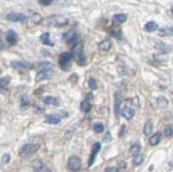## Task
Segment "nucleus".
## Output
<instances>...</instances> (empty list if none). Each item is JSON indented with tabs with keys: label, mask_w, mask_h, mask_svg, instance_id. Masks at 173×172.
I'll list each match as a JSON object with an SVG mask.
<instances>
[{
	"label": "nucleus",
	"mask_w": 173,
	"mask_h": 172,
	"mask_svg": "<svg viewBox=\"0 0 173 172\" xmlns=\"http://www.w3.org/2000/svg\"><path fill=\"white\" fill-rule=\"evenodd\" d=\"M39 144H24V146L21 147V149H20L19 151V156L22 158L27 157V156L33 154V153H35L36 151L39 149Z\"/></svg>",
	"instance_id": "obj_4"
},
{
	"label": "nucleus",
	"mask_w": 173,
	"mask_h": 172,
	"mask_svg": "<svg viewBox=\"0 0 173 172\" xmlns=\"http://www.w3.org/2000/svg\"><path fill=\"white\" fill-rule=\"evenodd\" d=\"M157 103H158V106L161 108H165L168 106V100L165 98V97H159L157 99Z\"/></svg>",
	"instance_id": "obj_32"
},
{
	"label": "nucleus",
	"mask_w": 173,
	"mask_h": 172,
	"mask_svg": "<svg viewBox=\"0 0 173 172\" xmlns=\"http://www.w3.org/2000/svg\"><path fill=\"white\" fill-rule=\"evenodd\" d=\"M10 77H3L0 78V94H3L8 90L9 84H10Z\"/></svg>",
	"instance_id": "obj_15"
},
{
	"label": "nucleus",
	"mask_w": 173,
	"mask_h": 172,
	"mask_svg": "<svg viewBox=\"0 0 173 172\" xmlns=\"http://www.w3.org/2000/svg\"><path fill=\"white\" fill-rule=\"evenodd\" d=\"M6 48V44L3 43V40L1 39V37H0V51L2 50V49Z\"/></svg>",
	"instance_id": "obj_41"
},
{
	"label": "nucleus",
	"mask_w": 173,
	"mask_h": 172,
	"mask_svg": "<svg viewBox=\"0 0 173 172\" xmlns=\"http://www.w3.org/2000/svg\"><path fill=\"white\" fill-rule=\"evenodd\" d=\"M29 104H30V100H29L27 97H24V98H21V102H20V106H21L22 108H26L29 106Z\"/></svg>",
	"instance_id": "obj_36"
},
{
	"label": "nucleus",
	"mask_w": 173,
	"mask_h": 172,
	"mask_svg": "<svg viewBox=\"0 0 173 172\" xmlns=\"http://www.w3.org/2000/svg\"><path fill=\"white\" fill-rule=\"evenodd\" d=\"M152 131H153V122H152V120H148L145 122V126H143V134L150 135Z\"/></svg>",
	"instance_id": "obj_23"
},
{
	"label": "nucleus",
	"mask_w": 173,
	"mask_h": 172,
	"mask_svg": "<svg viewBox=\"0 0 173 172\" xmlns=\"http://www.w3.org/2000/svg\"><path fill=\"white\" fill-rule=\"evenodd\" d=\"M115 98V114L116 116H119L121 112V103H122V94L121 92H116L114 95Z\"/></svg>",
	"instance_id": "obj_12"
},
{
	"label": "nucleus",
	"mask_w": 173,
	"mask_h": 172,
	"mask_svg": "<svg viewBox=\"0 0 173 172\" xmlns=\"http://www.w3.org/2000/svg\"><path fill=\"white\" fill-rule=\"evenodd\" d=\"M28 19H30V21L33 22V24H39L40 20H42V16L38 13L33 12L30 14V16H28Z\"/></svg>",
	"instance_id": "obj_26"
},
{
	"label": "nucleus",
	"mask_w": 173,
	"mask_h": 172,
	"mask_svg": "<svg viewBox=\"0 0 173 172\" xmlns=\"http://www.w3.org/2000/svg\"><path fill=\"white\" fill-rule=\"evenodd\" d=\"M142 162H143V156L140 155V154L135 156V157H134V159H133V164L135 165V166H139Z\"/></svg>",
	"instance_id": "obj_35"
},
{
	"label": "nucleus",
	"mask_w": 173,
	"mask_h": 172,
	"mask_svg": "<svg viewBox=\"0 0 173 172\" xmlns=\"http://www.w3.org/2000/svg\"><path fill=\"white\" fill-rule=\"evenodd\" d=\"M81 159H80L79 156L77 155H71L68 158L67 162V168L72 172H78L81 170Z\"/></svg>",
	"instance_id": "obj_5"
},
{
	"label": "nucleus",
	"mask_w": 173,
	"mask_h": 172,
	"mask_svg": "<svg viewBox=\"0 0 173 172\" xmlns=\"http://www.w3.org/2000/svg\"><path fill=\"white\" fill-rule=\"evenodd\" d=\"M6 20H10V21H14V22H24L28 19V16L26 14H22V13H9L6 16Z\"/></svg>",
	"instance_id": "obj_9"
},
{
	"label": "nucleus",
	"mask_w": 173,
	"mask_h": 172,
	"mask_svg": "<svg viewBox=\"0 0 173 172\" xmlns=\"http://www.w3.org/2000/svg\"><path fill=\"white\" fill-rule=\"evenodd\" d=\"M156 48H157V50L160 52L161 54H166V53H168V52H170V47L163 42H159L157 44V46H156Z\"/></svg>",
	"instance_id": "obj_22"
},
{
	"label": "nucleus",
	"mask_w": 173,
	"mask_h": 172,
	"mask_svg": "<svg viewBox=\"0 0 173 172\" xmlns=\"http://www.w3.org/2000/svg\"><path fill=\"white\" fill-rule=\"evenodd\" d=\"M161 139V133H155V134L153 135V136L150 137L149 139V144H151V146H156V144H158V142L160 141Z\"/></svg>",
	"instance_id": "obj_21"
},
{
	"label": "nucleus",
	"mask_w": 173,
	"mask_h": 172,
	"mask_svg": "<svg viewBox=\"0 0 173 172\" xmlns=\"http://www.w3.org/2000/svg\"><path fill=\"white\" fill-rule=\"evenodd\" d=\"M79 37H80L79 33L77 32L76 30H73V29H71V30H68L67 32H65L63 34L64 40H65L68 45H73V46L77 44V43H79L78 42Z\"/></svg>",
	"instance_id": "obj_7"
},
{
	"label": "nucleus",
	"mask_w": 173,
	"mask_h": 172,
	"mask_svg": "<svg viewBox=\"0 0 173 172\" xmlns=\"http://www.w3.org/2000/svg\"><path fill=\"white\" fill-rule=\"evenodd\" d=\"M39 39H40V42H42L44 45H46V46H54V43L52 42L51 38H50V33L49 32L43 33V34L40 35Z\"/></svg>",
	"instance_id": "obj_16"
},
{
	"label": "nucleus",
	"mask_w": 173,
	"mask_h": 172,
	"mask_svg": "<svg viewBox=\"0 0 173 172\" xmlns=\"http://www.w3.org/2000/svg\"><path fill=\"white\" fill-rule=\"evenodd\" d=\"M100 150H101V144H100V142H96V144H92V153H90V157H89V160H88V166L89 167L94 165L96 156H97L98 153L100 152Z\"/></svg>",
	"instance_id": "obj_11"
},
{
	"label": "nucleus",
	"mask_w": 173,
	"mask_h": 172,
	"mask_svg": "<svg viewBox=\"0 0 173 172\" xmlns=\"http://www.w3.org/2000/svg\"><path fill=\"white\" fill-rule=\"evenodd\" d=\"M43 102L46 104V105H55V106L60 105L58 99L54 98V97H52V96H47V97H45V98H43Z\"/></svg>",
	"instance_id": "obj_17"
},
{
	"label": "nucleus",
	"mask_w": 173,
	"mask_h": 172,
	"mask_svg": "<svg viewBox=\"0 0 173 172\" xmlns=\"http://www.w3.org/2000/svg\"><path fill=\"white\" fill-rule=\"evenodd\" d=\"M127 19V16L126 14H116L113 16V21L117 22V24H122V22H126Z\"/></svg>",
	"instance_id": "obj_24"
},
{
	"label": "nucleus",
	"mask_w": 173,
	"mask_h": 172,
	"mask_svg": "<svg viewBox=\"0 0 173 172\" xmlns=\"http://www.w3.org/2000/svg\"><path fill=\"white\" fill-rule=\"evenodd\" d=\"M61 120H62V118L58 115H48L46 119H45V121L49 124H58Z\"/></svg>",
	"instance_id": "obj_18"
},
{
	"label": "nucleus",
	"mask_w": 173,
	"mask_h": 172,
	"mask_svg": "<svg viewBox=\"0 0 173 172\" xmlns=\"http://www.w3.org/2000/svg\"><path fill=\"white\" fill-rule=\"evenodd\" d=\"M32 168L35 172H52L40 159H34L32 162Z\"/></svg>",
	"instance_id": "obj_10"
},
{
	"label": "nucleus",
	"mask_w": 173,
	"mask_h": 172,
	"mask_svg": "<svg viewBox=\"0 0 173 172\" xmlns=\"http://www.w3.org/2000/svg\"><path fill=\"white\" fill-rule=\"evenodd\" d=\"M106 172H119V169L116 168V167H110V168L106 169Z\"/></svg>",
	"instance_id": "obj_40"
},
{
	"label": "nucleus",
	"mask_w": 173,
	"mask_h": 172,
	"mask_svg": "<svg viewBox=\"0 0 173 172\" xmlns=\"http://www.w3.org/2000/svg\"><path fill=\"white\" fill-rule=\"evenodd\" d=\"M108 31H110V33L114 36V37L118 38V39H121L122 38L121 30H119V29H115V27H111V28L108 29Z\"/></svg>",
	"instance_id": "obj_28"
},
{
	"label": "nucleus",
	"mask_w": 173,
	"mask_h": 172,
	"mask_svg": "<svg viewBox=\"0 0 173 172\" xmlns=\"http://www.w3.org/2000/svg\"><path fill=\"white\" fill-rule=\"evenodd\" d=\"M80 106H81V110L83 113H89L90 110H92V105H90V103L88 102L87 100H83L81 102V104H80Z\"/></svg>",
	"instance_id": "obj_27"
},
{
	"label": "nucleus",
	"mask_w": 173,
	"mask_h": 172,
	"mask_svg": "<svg viewBox=\"0 0 173 172\" xmlns=\"http://www.w3.org/2000/svg\"><path fill=\"white\" fill-rule=\"evenodd\" d=\"M51 3H52L51 0H38V4H40L43 6H48Z\"/></svg>",
	"instance_id": "obj_37"
},
{
	"label": "nucleus",
	"mask_w": 173,
	"mask_h": 172,
	"mask_svg": "<svg viewBox=\"0 0 173 172\" xmlns=\"http://www.w3.org/2000/svg\"><path fill=\"white\" fill-rule=\"evenodd\" d=\"M120 114H121L126 120H131V119L134 117V115H135V110L130 107V106H124V107L121 108Z\"/></svg>",
	"instance_id": "obj_14"
},
{
	"label": "nucleus",
	"mask_w": 173,
	"mask_h": 172,
	"mask_svg": "<svg viewBox=\"0 0 173 172\" xmlns=\"http://www.w3.org/2000/svg\"><path fill=\"white\" fill-rule=\"evenodd\" d=\"M73 58L72 54L70 52H63L61 53L60 58H58V64L63 70H69L71 67V61Z\"/></svg>",
	"instance_id": "obj_3"
},
{
	"label": "nucleus",
	"mask_w": 173,
	"mask_h": 172,
	"mask_svg": "<svg viewBox=\"0 0 173 172\" xmlns=\"http://www.w3.org/2000/svg\"><path fill=\"white\" fill-rule=\"evenodd\" d=\"M38 68L40 70H48V69H51L52 68V64L50 62H40L38 64Z\"/></svg>",
	"instance_id": "obj_30"
},
{
	"label": "nucleus",
	"mask_w": 173,
	"mask_h": 172,
	"mask_svg": "<svg viewBox=\"0 0 173 172\" xmlns=\"http://www.w3.org/2000/svg\"><path fill=\"white\" fill-rule=\"evenodd\" d=\"M54 77V71L52 69H48V70H40L37 72L35 77V81L36 82H40V81L44 80H50Z\"/></svg>",
	"instance_id": "obj_8"
},
{
	"label": "nucleus",
	"mask_w": 173,
	"mask_h": 172,
	"mask_svg": "<svg viewBox=\"0 0 173 172\" xmlns=\"http://www.w3.org/2000/svg\"><path fill=\"white\" fill-rule=\"evenodd\" d=\"M47 24L51 27L61 28V27H64L68 24V18L63 15H52L47 18Z\"/></svg>",
	"instance_id": "obj_2"
},
{
	"label": "nucleus",
	"mask_w": 173,
	"mask_h": 172,
	"mask_svg": "<svg viewBox=\"0 0 173 172\" xmlns=\"http://www.w3.org/2000/svg\"><path fill=\"white\" fill-rule=\"evenodd\" d=\"M73 58L79 63V64H85L86 62V58L85 54L83 53V45L82 43H77L74 46H72V52H71Z\"/></svg>",
	"instance_id": "obj_1"
},
{
	"label": "nucleus",
	"mask_w": 173,
	"mask_h": 172,
	"mask_svg": "<svg viewBox=\"0 0 173 172\" xmlns=\"http://www.w3.org/2000/svg\"><path fill=\"white\" fill-rule=\"evenodd\" d=\"M98 47H99V49L101 51H108L111 48V43L110 40L105 39V40H102L101 43H99V45H98Z\"/></svg>",
	"instance_id": "obj_20"
},
{
	"label": "nucleus",
	"mask_w": 173,
	"mask_h": 172,
	"mask_svg": "<svg viewBox=\"0 0 173 172\" xmlns=\"http://www.w3.org/2000/svg\"><path fill=\"white\" fill-rule=\"evenodd\" d=\"M92 130H94L96 133H102L104 131V124L101 123V122L95 123L94 126H92Z\"/></svg>",
	"instance_id": "obj_31"
},
{
	"label": "nucleus",
	"mask_w": 173,
	"mask_h": 172,
	"mask_svg": "<svg viewBox=\"0 0 173 172\" xmlns=\"http://www.w3.org/2000/svg\"><path fill=\"white\" fill-rule=\"evenodd\" d=\"M140 150H141V147H140L139 144H134L133 146L130 148V153H131L132 155L134 156H137L138 154H139Z\"/></svg>",
	"instance_id": "obj_29"
},
{
	"label": "nucleus",
	"mask_w": 173,
	"mask_h": 172,
	"mask_svg": "<svg viewBox=\"0 0 173 172\" xmlns=\"http://www.w3.org/2000/svg\"><path fill=\"white\" fill-rule=\"evenodd\" d=\"M145 29L148 32H153V31H156L158 29V24L155 21H149L145 24Z\"/></svg>",
	"instance_id": "obj_25"
},
{
	"label": "nucleus",
	"mask_w": 173,
	"mask_h": 172,
	"mask_svg": "<svg viewBox=\"0 0 173 172\" xmlns=\"http://www.w3.org/2000/svg\"><path fill=\"white\" fill-rule=\"evenodd\" d=\"M6 42H8V44L11 45V46L16 45L18 42V34L14 30H9L6 34Z\"/></svg>",
	"instance_id": "obj_13"
},
{
	"label": "nucleus",
	"mask_w": 173,
	"mask_h": 172,
	"mask_svg": "<svg viewBox=\"0 0 173 172\" xmlns=\"http://www.w3.org/2000/svg\"><path fill=\"white\" fill-rule=\"evenodd\" d=\"M88 84H89V87H90V89L92 90H95V89H97V87H98V81H97V79L96 78H89V80H88Z\"/></svg>",
	"instance_id": "obj_33"
},
{
	"label": "nucleus",
	"mask_w": 173,
	"mask_h": 172,
	"mask_svg": "<svg viewBox=\"0 0 173 172\" xmlns=\"http://www.w3.org/2000/svg\"><path fill=\"white\" fill-rule=\"evenodd\" d=\"M123 130H126V125H123V126L121 128V131H120L119 137H122V136H123Z\"/></svg>",
	"instance_id": "obj_42"
},
{
	"label": "nucleus",
	"mask_w": 173,
	"mask_h": 172,
	"mask_svg": "<svg viewBox=\"0 0 173 172\" xmlns=\"http://www.w3.org/2000/svg\"><path fill=\"white\" fill-rule=\"evenodd\" d=\"M11 66L19 72H27L28 70L32 69V64L27 61H12Z\"/></svg>",
	"instance_id": "obj_6"
},
{
	"label": "nucleus",
	"mask_w": 173,
	"mask_h": 172,
	"mask_svg": "<svg viewBox=\"0 0 173 172\" xmlns=\"http://www.w3.org/2000/svg\"><path fill=\"white\" fill-rule=\"evenodd\" d=\"M158 34L160 36H173V27H164L159 30Z\"/></svg>",
	"instance_id": "obj_19"
},
{
	"label": "nucleus",
	"mask_w": 173,
	"mask_h": 172,
	"mask_svg": "<svg viewBox=\"0 0 173 172\" xmlns=\"http://www.w3.org/2000/svg\"><path fill=\"white\" fill-rule=\"evenodd\" d=\"M164 133H165V135L167 137H173V126L172 125H167L165 128Z\"/></svg>",
	"instance_id": "obj_34"
},
{
	"label": "nucleus",
	"mask_w": 173,
	"mask_h": 172,
	"mask_svg": "<svg viewBox=\"0 0 173 172\" xmlns=\"http://www.w3.org/2000/svg\"><path fill=\"white\" fill-rule=\"evenodd\" d=\"M111 140V133H110V132H107V134H106L105 136H104V138H103V141H104V142H110Z\"/></svg>",
	"instance_id": "obj_39"
},
{
	"label": "nucleus",
	"mask_w": 173,
	"mask_h": 172,
	"mask_svg": "<svg viewBox=\"0 0 173 172\" xmlns=\"http://www.w3.org/2000/svg\"><path fill=\"white\" fill-rule=\"evenodd\" d=\"M9 162H10V155L4 154L2 156V163H3V164H8Z\"/></svg>",
	"instance_id": "obj_38"
}]
</instances>
